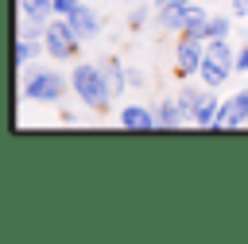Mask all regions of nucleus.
I'll list each match as a JSON object with an SVG mask.
<instances>
[{"label":"nucleus","mask_w":248,"mask_h":244,"mask_svg":"<svg viewBox=\"0 0 248 244\" xmlns=\"http://www.w3.org/2000/svg\"><path fill=\"white\" fill-rule=\"evenodd\" d=\"M66 19H70V27H74V35H78V39H93V35L101 31V15H97L93 8H85V4H78Z\"/></svg>","instance_id":"6"},{"label":"nucleus","mask_w":248,"mask_h":244,"mask_svg":"<svg viewBox=\"0 0 248 244\" xmlns=\"http://www.w3.org/2000/svg\"><path fill=\"white\" fill-rule=\"evenodd\" d=\"M198 74H202V81H205V89H217L229 74H232V62H217V58H202V66H198Z\"/></svg>","instance_id":"8"},{"label":"nucleus","mask_w":248,"mask_h":244,"mask_svg":"<svg viewBox=\"0 0 248 244\" xmlns=\"http://www.w3.org/2000/svg\"><path fill=\"white\" fill-rule=\"evenodd\" d=\"M213 116H217V97H209V93H205V101L198 105V112H194L190 120H194V124H202V128H209V124H213Z\"/></svg>","instance_id":"13"},{"label":"nucleus","mask_w":248,"mask_h":244,"mask_svg":"<svg viewBox=\"0 0 248 244\" xmlns=\"http://www.w3.org/2000/svg\"><path fill=\"white\" fill-rule=\"evenodd\" d=\"M209 58H217V62H232V50H229V43L225 39H209V50H205Z\"/></svg>","instance_id":"16"},{"label":"nucleus","mask_w":248,"mask_h":244,"mask_svg":"<svg viewBox=\"0 0 248 244\" xmlns=\"http://www.w3.org/2000/svg\"><path fill=\"white\" fill-rule=\"evenodd\" d=\"M35 50H39L35 43H27V39H19V43H16V66H27V62L35 58Z\"/></svg>","instance_id":"17"},{"label":"nucleus","mask_w":248,"mask_h":244,"mask_svg":"<svg viewBox=\"0 0 248 244\" xmlns=\"http://www.w3.org/2000/svg\"><path fill=\"white\" fill-rule=\"evenodd\" d=\"M202 101H205V93H194V89H186V93L178 97V108H182V116L190 120V116L198 112V105H202Z\"/></svg>","instance_id":"14"},{"label":"nucleus","mask_w":248,"mask_h":244,"mask_svg":"<svg viewBox=\"0 0 248 244\" xmlns=\"http://www.w3.org/2000/svg\"><path fill=\"white\" fill-rule=\"evenodd\" d=\"M202 58H205L202 43H198V39H190V35H182V39H178V50H174V70H178L182 77H190V74H198Z\"/></svg>","instance_id":"5"},{"label":"nucleus","mask_w":248,"mask_h":244,"mask_svg":"<svg viewBox=\"0 0 248 244\" xmlns=\"http://www.w3.org/2000/svg\"><path fill=\"white\" fill-rule=\"evenodd\" d=\"M244 128H248V120H244Z\"/></svg>","instance_id":"21"},{"label":"nucleus","mask_w":248,"mask_h":244,"mask_svg":"<svg viewBox=\"0 0 248 244\" xmlns=\"http://www.w3.org/2000/svg\"><path fill=\"white\" fill-rule=\"evenodd\" d=\"M159 4H167V0H159Z\"/></svg>","instance_id":"22"},{"label":"nucleus","mask_w":248,"mask_h":244,"mask_svg":"<svg viewBox=\"0 0 248 244\" xmlns=\"http://www.w3.org/2000/svg\"><path fill=\"white\" fill-rule=\"evenodd\" d=\"M186 116H182V108H178V101H167V105H159V112H155V128H178Z\"/></svg>","instance_id":"12"},{"label":"nucleus","mask_w":248,"mask_h":244,"mask_svg":"<svg viewBox=\"0 0 248 244\" xmlns=\"http://www.w3.org/2000/svg\"><path fill=\"white\" fill-rule=\"evenodd\" d=\"M205 12L202 8H194V4H186V19H182V35H190V39H205Z\"/></svg>","instance_id":"11"},{"label":"nucleus","mask_w":248,"mask_h":244,"mask_svg":"<svg viewBox=\"0 0 248 244\" xmlns=\"http://www.w3.org/2000/svg\"><path fill=\"white\" fill-rule=\"evenodd\" d=\"M232 15H248V0H232Z\"/></svg>","instance_id":"20"},{"label":"nucleus","mask_w":248,"mask_h":244,"mask_svg":"<svg viewBox=\"0 0 248 244\" xmlns=\"http://www.w3.org/2000/svg\"><path fill=\"white\" fill-rule=\"evenodd\" d=\"M232 70H248V46H244V50L232 58Z\"/></svg>","instance_id":"19"},{"label":"nucleus","mask_w":248,"mask_h":244,"mask_svg":"<svg viewBox=\"0 0 248 244\" xmlns=\"http://www.w3.org/2000/svg\"><path fill=\"white\" fill-rule=\"evenodd\" d=\"M78 4H81V0H50V12H58V15L66 19V15H70V12L78 8Z\"/></svg>","instance_id":"18"},{"label":"nucleus","mask_w":248,"mask_h":244,"mask_svg":"<svg viewBox=\"0 0 248 244\" xmlns=\"http://www.w3.org/2000/svg\"><path fill=\"white\" fill-rule=\"evenodd\" d=\"M120 128H128V132H155V112H147L140 105H128L120 112Z\"/></svg>","instance_id":"7"},{"label":"nucleus","mask_w":248,"mask_h":244,"mask_svg":"<svg viewBox=\"0 0 248 244\" xmlns=\"http://www.w3.org/2000/svg\"><path fill=\"white\" fill-rule=\"evenodd\" d=\"M229 35V19L217 15V19H205V39H225Z\"/></svg>","instance_id":"15"},{"label":"nucleus","mask_w":248,"mask_h":244,"mask_svg":"<svg viewBox=\"0 0 248 244\" xmlns=\"http://www.w3.org/2000/svg\"><path fill=\"white\" fill-rule=\"evenodd\" d=\"M43 39H46V54L50 58H74L78 54V35H74V27H70V19H62L58 15V23H50V27H43Z\"/></svg>","instance_id":"2"},{"label":"nucleus","mask_w":248,"mask_h":244,"mask_svg":"<svg viewBox=\"0 0 248 244\" xmlns=\"http://www.w3.org/2000/svg\"><path fill=\"white\" fill-rule=\"evenodd\" d=\"M23 93H27L31 101H62L66 81H62V74H54V70H35V74L27 77V85H23Z\"/></svg>","instance_id":"3"},{"label":"nucleus","mask_w":248,"mask_h":244,"mask_svg":"<svg viewBox=\"0 0 248 244\" xmlns=\"http://www.w3.org/2000/svg\"><path fill=\"white\" fill-rule=\"evenodd\" d=\"M159 27H167V31H182V19H186V0H167V4H159Z\"/></svg>","instance_id":"9"},{"label":"nucleus","mask_w":248,"mask_h":244,"mask_svg":"<svg viewBox=\"0 0 248 244\" xmlns=\"http://www.w3.org/2000/svg\"><path fill=\"white\" fill-rule=\"evenodd\" d=\"M70 89H74L78 101L89 105L93 112H105L108 101H112V85H108L105 70H101V66H89V62H78V66H74V74H70Z\"/></svg>","instance_id":"1"},{"label":"nucleus","mask_w":248,"mask_h":244,"mask_svg":"<svg viewBox=\"0 0 248 244\" xmlns=\"http://www.w3.org/2000/svg\"><path fill=\"white\" fill-rule=\"evenodd\" d=\"M244 120H248V89L236 93L232 101L217 105V116H213L209 128H244Z\"/></svg>","instance_id":"4"},{"label":"nucleus","mask_w":248,"mask_h":244,"mask_svg":"<svg viewBox=\"0 0 248 244\" xmlns=\"http://www.w3.org/2000/svg\"><path fill=\"white\" fill-rule=\"evenodd\" d=\"M19 8H23V15L31 19V31L39 35L43 23H46V15H50V0H19Z\"/></svg>","instance_id":"10"}]
</instances>
